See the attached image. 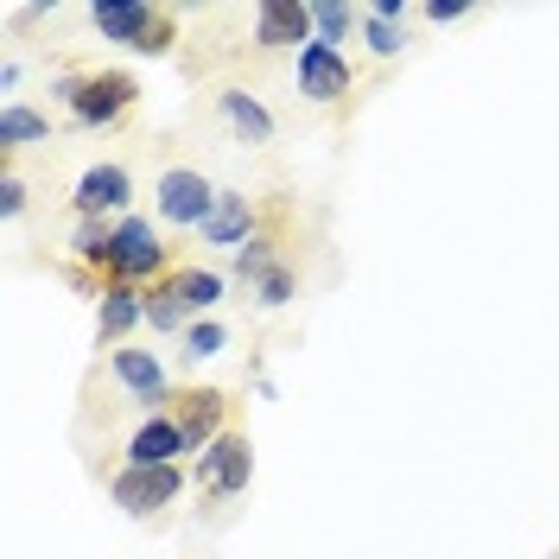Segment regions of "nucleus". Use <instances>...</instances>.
<instances>
[{
  "mask_svg": "<svg viewBox=\"0 0 559 559\" xmlns=\"http://www.w3.org/2000/svg\"><path fill=\"white\" fill-rule=\"evenodd\" d=\"M153 204H159V223H173V229H204L216 210V185L198 166H166L153 185Z\"/></svg>",
  "mask_w": 559,
  "mask_h": 559,
  "instance_id": "1a4fd4ad",
  "label": "nucleus"
},
{
  "mask_svg": "<svg viewBox=\"0 0 559 559\" xmlns=\"http://www.w3.org/2000/svg\"><path fill=\"white\" fill-rule=\"evenodd\" d=\"M103 382L115 388V401H108L103 414H96V426H103L115 407H140V414H159L166 401H173V376H166V362L153 356V349L140 344H121L103 356Z\"/></svg>",
  "mask_w": 559,
  "mask_h": 559,
  "instance_id": "7ed1b4c3",
  "label": "nucleus"
},
{
  "mask_svg": "<svg viewBox=\"0 0 559 559\" xmlns=\"http://www.w3.org/2000/svg\"><path fill=\"white\" fill-rule=\"evenodd\" d=\"M216 108H223V121L236 128V140H248V146H267L274 140V115L261 108V96H248V90H216Z\"/></svg>",
  "mask_w": 559,
  "mask_h": 559,
  "instance_id": "dca6fc26",
  "label": "nucleus"
},
{
  "mask_svg": "<svg viewBox=\"0 0 559 559\" xmlns=\"http://www.w3.org/2000/svg\"><path fill=\"white\" fill-rule=\"evenodd\" d=\"M90 26L128 51H146V58H166L178 45V7L166 0H103L90 7Z\"/></svg>",
  "mask_w": 559,
  "mask_h": 559,
  "instance_id": "f03ea898",
  "label": "nucleus"
},
{
  "mask_svg": "<svg viewBox=\"0 0 559 559\" xmlns=\"http://www.w3.org/2000/svg\"><path fill=\"white\" fill-rule=\"evenodd\" d=\"M140 324H146V293L140 286H108L103 299H96V349H121L134 337Z\"/></svg>",
  "mask_w": 559,
  "mask_h": 559,
  "instance_id": "2eb2a0df",
  "label": "nucleus"
},
{
  "mask_svg": "<svg viewBox=\"0 0 559 559\" xmlns=\"http://www.w3.org/2000/svg\"><path fill=\"white\" fill-rule=\"evenodd\" d=\"M185 457V432L173 426V414H140L121 439V464H178Z\"/></svg>",
  "mask_w": 559,
  "mask_h": 559,
  "instance_id": "4468645a",
  "label": "nucleus"
},
{
  "mask_svg": "<svg viewBox=\"0 0 559 559\" xmlns=\"http://www.w3.org/2000/svg\"><path fill=\"white\" fill-rule=\"evenodd\" d=\"M312 20H318V38L337 45V51H344V38L356 33V13H349L344 0H312Z\"/></svg>",
  "mask_w": 559,
  "mask_h": 559,
  "instance_id": "6ab92c4d",
  "label": "nucleus"
},
{
  "mask_svg": "<svg viewBox=\"0 0 559 559\" xmlns=\"http://www.w3.org/2000/svg\"><path fill=\"white\" fill-rule=\"evenodd\" d=\"M20 210H26V185H20V173H13V166H7V185H0V216L13 223Z\"/></svg>",
  "mask_w": 559,
  "mask_h": 559,
  "instance_id": "4be33fe9",
  "label": "nucleus"
},
{
  "mask_svg": "<svg viewBox=\"0 0 559 559\" xmlns=\"http://www.w3.org/2000/svg\"><path fill=\"white\" fill-rule=\"evenodd\" d=\"M70 204H76V216H128V204H134V173L103 159V166H90V173L76 178V198Z\"/></svg>",
  "mask_w": 559,
  "mask_h": 559,
  "instance_id": "f8f14e48",
  "label": "nucleus"
},
{
  "mask_svg": "<svg viewBox=\"0 0 559 559\" xmlns=\"http://www.w3.org/2000/svg\"><path fill=\"white\" fill-rule=\"evenodd\" d=\"M210 248H236L242 254L254 236H261V198H248V191H216V210H210V223L198 229Z\"/></svg>",
  "mask_w": 559,
  "mask_h": 559,
  "instance_id": "ddd939ff",
  "label": "nucleus"
},
{
  "mask_svg": "<svg viewBox=\"0 0 559 559\" xmlns=\"http://www.w3.org/2000/svg\"><path fill=\"white\" fill-rule=\"evenodd\" d=\"M248 293L261 299V312H280V306L299 293V267H293V261H274V267H261V274L248 280Z\"/></svg>",
  "mask_w": 559,
  "mask_h": 559,
  "instance_id": "a211bd4d",
  "label": "nucleus"
},
{
  "mask_svg": "<svg viewBox=\"0 0 559 559\" xmlns=\"http://www.w3.org/2000/svg\"><path fill=\"white\" fill-rule=\"evenodd\" d=\"M362 45H369L376 58H401V51H407V26H394V20H376V13H362Z\"/></svg>",
  "mask_w": 559,
  "mask_h": 559,
  "instance_id": "412c9836",
  "label": "nucleus"
},
{
  "mask_svg": "<svg viewBox=\"0 0 559 559\" xmlns=\"http://www.w3.org/2000/svg\"><path fill=\"white\" fill-rule=\"evenodd\" d=\"M349 90H356V64H349V51L312 38V45L299 51V96L318 103V108H331V103H344Z\"/></svg>",
  "mask_w": 559,
  "mask_h": 559,
  "instance_id": "9b49d317",
  "label": "nucleus"
},
{
  "mask_svg": "<svg viewBox=\"0 0 559 559\" xmlns=\"http://www.w3.org/2000/svg\"><path fill=\"white\" fill-rule=\"evenodd\" d=\"M419 13H426V20H439V26H452V20H464V13H471V0H426Z\"/></svg>",
  "mask_w": 559,
  "mask_h": 559,
  "instance_id": "5701e85b",
  "label": "nucleus"
},
{
  "mask_svg": "<svg viewBox=\"0 0 559 559\" xmlns=\"http://www.w3.org/2000/svg\"><path fill=\"white\" fill-rule=\"evenodd\" d=\"M58 96L76 128H121L140 108V76L134 70H70Z\"/></svg>",
  "mask_w": 559,
  "mask_h": 559,
  "instance_id": "f257e3e1",
  "label": "nucleus"
},
{
  "mask_svg": "<svg viewBox=\"0 0 559 559\" xmlns=\"http://www.w3.org/2000/svg\"><path fill=\"white\" fill-rule=\"evenodd\" d=\"M318 38L312 0H254V51L280 58V51H306Z\"/></svg>",
  "mask_w": 559,
  "mask_h": 559,
  "instance_id": "9d476101",
  "label": "nucleus"
},
{
  "mask_svg": "<svg viewBox=\"0 0 559 559\" xmlns=\"http://www.w3.org/2000/svg\"><path fill=\"white\" fill-rule=\"evenodd\" d=\"M216 299H223V274H210V267H173L166 280L146 286V324L153 331H191Z\"/></svg>",
  "mask_w": 559,
  "mask_h": 559,
  "instance_id": "20e7f679",
  "label": "nucleus"
},
{
  "mask_svg": "<svg viewBox=\"0 0 559 559\" xmlns=\"http://www.w3.org/2000/svg\"><path fill=\"white\" fill-rule=\"evenodd\" d=\"M178 337H185V362H191V369H198L204 356H216V349L229 344V331H223L216 318H198V324H191V331H178Z\"/></svg>",
  "mask_w": 559,
  "mask_h": 559,
  "instance_id": "aec40b11",
  "label": "nucleus"
},
{
  "mask_svg": "<svg viewBox=\"0 0 559 559\" xmlns=\"http://www.w3.org/2000/svg\"><path fill=\"white\" fill-rule=\"evenodd\" d=\"M166 414L173 426L185 432V452H210L223 432H229V414H236V394L229 388H173V401H166Z\"/></svg>",
  "mask_w": 559,
  "mask_h": 559,
  "instance_id": "6e6552de",
  "label": "nucleus"
},
{
  "mask_svg": "<svg viewBox=\"0 0 559 559\" xmlns=\"http://www.w3.org/2000/svg\"><path fill=\"white\" fill-rule=\"evenodd\" d=\"M173 274V248L166 236L146 223V216H121L115 223V248H108V286H153V280Z\"/></svg>",
  "mask_w": 559,
  "mask_h": 559,
  "instance_id": "39448f33",
  "label": "nucleus"
},
{
  "mask_svg": "<svg viewBox=\"0 0 559 559\" xmlns=\"http://www.w3.org/2000/svg\"><path fill=\"white\" fill-rule=\"evenodd\" d=\"M191 484H198V496L204 502H236V496H248V484H254V445H248L242 426H229L210 452H198V471H191Z\"/></svg>",
  "mask_w": 559,
  "mask_h": 559,
  "instance_id": "0eeeda50",
  "label": "nucleus"
},
{
  "mask_svg": "<svg viewBox=\"0 0 559 559\" xmlns=\"http://www.w3.org/2000/svg\"><path fill=\"white\" fill-rule=\"evenodd\" d=\"M185 484L191 477L178 464H121V471H108V502L121 515H134V522H159L185 496Z\"/></svg>",
  "mask_w": 559,
  "mask_h": 559,
  "instance_id": "423d86ee",
  "label": "nucleus"
},
{
  "mask_svg": "<svg viewBox=\"0 0 559 559\" xmlns=\"http://www.w3.org/2000/svg\"><path fill=\"white\" fill-rule=\"evenodd\" d=\"M33 140H51V121L26 103H7L0 108V146H7V159L20 153V146H33Z\"/></svg>",
  "mask_w": 559,
  "mask_h": 559,
  "instance_id": "f3484780",
  "label": "nucleus"
}]
</instances>
